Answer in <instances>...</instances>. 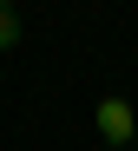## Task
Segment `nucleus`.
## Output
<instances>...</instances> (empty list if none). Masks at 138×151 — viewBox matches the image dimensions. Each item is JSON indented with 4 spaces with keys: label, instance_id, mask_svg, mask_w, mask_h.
Returning a JSON list of instances; mask_svg holds the SVG:
<instances>
[{
    "label": "nucleus",
    "instance_id": "nucleus-1",
    "mask_svg": "<svg viewBox=\"0 0 138 151\" xmlns=\"http://www.w3.org/2000/svg\"><path fill=\"white\" fill-rule=\"evenodd\" d=\"M99 138L105 145H131L138 138V112L125 105V99H99Z\"/></svg>",
    "mask_w": 138,
    "mask_h": 151
},
{
    "label": "nucleus",
    "instance_id": "nucleus-2",
    "mask_svg": "<svg viewBox=\"0 0 138 151\" xmlns=\"http://www.w3.org/2000/svg\"><path fill=\"white\" fill-rule=\"evenodd\" d=\"M13 46H20V13L0 7V53H13Z\"/></svg>",
    "mask_w": 138,
    "mask_h": 151
},
{
    "label": "nucleus",
    "instance_id": "nucleus-3",
    "mask_svg": "<svg viewBox=\"0 0 138 151\" xmlns=\"http://www.w3.org/2000/svg\"><path fill=\"white\" fill-rule=\"evenodd\" d=\"M0 7H13V0H0Z\"/></svg>",
    "mask_w": 138,
    "mask_h": 151
}]
</instances>
